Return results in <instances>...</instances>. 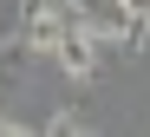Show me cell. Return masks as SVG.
Segmentation results:
<instances>
[{"label":"cell","mask_w":150,"mask_h":137,"mask_svg":"<svg viewBox=\"0 0 150 137\" xmlns=\"http://www.w3.org/2000/svg\"><path fill=\"white\" fill-rule=\"evenodd\" d=\"M72 26H79V13H72L65 0H26V13H20V39H26V52H52Z\"/></svg>","instance_id":"1"},{"label":"cell","mask_w":150,"mask_h":137,"mask_svg":"<svg viewBox=\"0 0 150 137\" xmlns=\"http://www.w3.org/2000/svg\"><path fill=\"white\" fill-rule=\"evenodd\" d=\"M72 13H79L85 26H98V33H111V39H131V46H144L150 39V20H137L124 0H65Z\"/></svg>","instance_id":"2"},{"label":"cell","mask_w":150,"mask_h":137,"mask_svg":"<svg viewBox=\"0 0 150 137\" xmlns=\"http://www.w3.org/2000/svg\"><path fill=\"white\" fill-rule=\"evenodd\" d=\"M46 131H52V137H79V131H91V118H85V111H52Z\"/></svg>","instance_id":"3"},{"label":"cell","mask_w":150,"mask_h":137,"mask_svg":"<svg viewBox=\"0 0 150 137\" xmlns=\"http://www.w3.org/2000/svg\"><path fill=\"white\" fill-rule=\"evenodd\" d=\"M124 7H131V13H137V20H150V0H124Z\"/></svg>","instance_id":"4"}]
</instances>
